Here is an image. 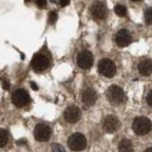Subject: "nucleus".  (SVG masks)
<instances>
[{
  "mask_svg": "<svg viewBox=\"0 0 152 152\" xmlns=\"http://www.w3.org/2000/svg\"><path fill=\"white\" fill-rule=\"evenodd\" d=\"M152 129L151 121L146 117H137L133 119L132 123V130L134 131V133L139 134V136H144L146 133H149Z\"/></svg>",
  "mask_w": 152,
  "mask_h": 152,
  "instance_id": "1",
  "label": "nucleus"
},
{
  "mask_svg": "<svg viewBox=\"0 0 152 152\" xmlns=\"http://www.w3.org/2000/svg\"><path fill=\"white\" fill-rule=\"evenodd\" d=\"M107 98L109 99V102L111 104L118 105V104H121V103L124 102L125 95H124V91H123V89L121 87H118V86H111L107 90Z\"/></svg>",
  "mask_w": 152,
  "mask_h": 152,
  "instance_id": "2",
  "label": "nucleus"
},
{
  "mask_svg": "<svg viewBox=\"0 0 152 152\" xmlns=\"http://www.w3.org/2000/svg\"><path fill=\"white\" fill-rule=\"evenodd\" d=\"M68 146L73 151H82L87 146V139L82 133H73L68 138Z\"/></svg>",
  "mask_w": 152,
  "mask_h": 152,
  "instance_id": "3",
  "label": "nucleus"
},
{
  "mask_svg": "<svg viewBox=\"0 0 152 152\" xmlns=\"http://www.w3.org/2000/svg\"><path fill=\"white\" fill-rule=\"evenodd\" d=\"M98 72L105 77H113L116 74V66L109 58H102L98 62Z\"/></svg>",
  "mask_w": 152,
  "mask_h": 152,
  "instance_id": "4",
  "label": "nucleus"
},
{
  "mask_svg": "<svg viewBox=\"0 0 152 152\" xmlns=\"http://www.w3.org/2000/svg\"><path fill=\"white\" fill-rule=\"evenodd\" d=\"M31 98L28 93L25 90V89H17L13 94H12V102L15 107L18 108H22V107H26L28 103H29Z\"/></svg>",
  "mask_w": 152,
  "mask_h": 152,
  "instance_id": "5",
  "label": "nucleus"
},
{
  "mask_svg": "<svg viewBox=\"0 0 152 152\" xmlns=\"http://www.w3.org/2000/svg\"><path fill=\"white\" fill-rule=\"evenodd\" d=\"M50 134H52V130L47 124L40 123L34 129V137L38 142H47L50 138Z\"/></svg>",
  "mask_w": 152,
  "mask_h": 152,
  "instance_id": "6",
  "label": "nucleus"
},
{
  "mask_svg": "<svg viewBox=\"0 0 152 152\" xmlns=\"http://www.w3.org/2000/svg\"><path fill=\"white\" fill-rule=\"evenodd\" d=\"M49 66V60L48 57L43 54H35L33 60H32V68L35 70V72H43L48 68Z\"/></svg>",
  "mask_w": 152,
  "mask_h": 152,
  "instance_id": "7",
  "label": "nucleus"
},
{
  "mask_svg": "<svg viewBox=\"0 0 152 152\" xmlns=\"http://www.w3.org/2000/svg\"><path fill=\"white\" fill-rule=\"evenodd\" d=\"M76 62H77V66L82 69H89L91 66H93V62H94V58L90 52L88 50H83L81 53H78V55L76 57Z\"/></svg>",
  "mask_w": 152,
  "mask_h": 152,
  "instance_id": "8",
  "label": "nucleus"
},
{
  "mask_svg": "<svg viewBox=\"0 0 152 152\" xmlns=\"http://www.w3.org/2000/svg\"><path fill=\"white\" fill-rule=\"evenodd\" d=\"M91 17L95 20H103L107 17V7L103 2L99 1H95L91 6Z\"/></svg>",
  "mask_w": 152,
  "mask_h": 152,
  "instance_id": "9",
  "label": "nucleus"
},
{
  "mask_svg": "<svg viewBox=\"0 0 152 152\" xmlns=\"http://www.w3.org/2000/svg\"><path fill=\"white\" fill-rule=\"evenodd\" d=\"M118 128H119V121H118L117 117L110 115V116H107L104 118V121H103V130L105 132L113 133L116 130H118Z\"/></svg>",
  "mask_w": 152,
  "mask_h": 152,
  "instance_id": "10",
  "label": "nucleus"
},
{
  "mask_svg": "<svg viewBox=\"0 0 152 152\" xmlns=\"http://www.w3.org/2000/svg\"><path fill=\"white\" fill-rule=\"evenodd\" d=\"M131 35L130 33L126 31V29H121L117 32L116 37H115V41H116V45L118 47H126L131 43Z\"/></svg>",
  "mask_w": 152,
  "mask_h": 152,
  "instance_id": "11",
  "label": "nucleus"
},
{
  "mask_svg": "<svg viewBox=\"0 0 152 152\" xmlns=\"http://www.w3.org/2000/svg\"><path fill=\"white\" fill-rule=\"evenodd\" d=\"M63 116H64V119L68 123H76L81 118V110L77 107L73 105V107H69V108L66 109Z\"/></svg>",
  "mask_w": 152,
  "mask_h": 152,
  "instance_id": "12",
  "label": "nucleus"
},
{
  "mask_svg": "<svg viewBox=\"0 0 152 152\" xmlns=\"http://www.w3.org/2000/svg\"><path fill=\"white\" fill-rule=\"evenodd\" d=\"M97 99V94L93 88H87L83 94H82V102L86 104V105H93Z\"/></svg>",
  "mask_w": 152,
  "mask_h": 152,
  "instance_id": "13",
  "label": "nucleus"
},
{
  "mask_svg": "<svg viewBox=\"0 0 152 152\" xmlns=\"http://www.w3.org/2000/svg\"><path fill=\"white\" fill-rule=\"evenodd\" d=\"M138 70L143 76H149L152 74V61L151 60H143L139 66Z\"/></svg>",
  "mask_w": 152,
  "mask_h": 152,
  "instance_id": "14",
  "label": "nucleus"
},
{
  "mask_svg": "<svg viewBox=\"0 0 152 152\" xmlns=\"http://www.w3.org/2000/svg\"><path fill=\"white\" fill-rule=\"evenodd\" d=\"M118 151L119 152H132L133 146L132 143L129 139H123L118 144Z\"/></svg>",
  "mask_w": 152,
  "mask_h": 152,
  "instance_id": "15",
  "label": "nucleus"
},
{
  "mask_svg": "<svg viewBox=\"0 0 152 152\" xmlns=\"http://www.w3.org/2000/svg\"><path fill=\"white\" fill-rule=\"evenodd\" d=\"M8 142V132L5 129H0V148L5 146Z\"/></svg>",
  "mask_w": 152,
  "mask_h": 152,
  "instance_id": "16",
  "label": "nucleus"
},
{
  "mask_svg": "<svg viewBox=\"0 0 152 152\" xmlns=\"http://www.w3.org/2000/svg\"><path fill=\"white\" fill-rule=\"evenodd\" d=\"M115 13L118 15V17H125V14H126V8H125V6H123V5H116L115 6Z\"/></svg>",
  "mask_w": 152,
  "mask_h": 152,
  "instance_id": "17",
  "label": "nucleus"
},
{
  "mask_svg": "<svg viewBox=\"0 0 152 152\" xmlns=\"http://www.w3.org/2000/svg\"><path fill=\"white\" fill-rule=\"evenodd\" d=\"M144 19H145V22L148 25H152V7L148 8L144 12Z\"/></svg>",
  "mask_w": 152,
  "mask_h": 152,
  "instance_id": "18",
  "label": "nucleus"
},
{
  "mask_svg": "<svg viewBox=\"0 0 152 152\" xmlns=\"http://www.w3.org/2000/svg\"><path fill=\"white\" fill-rule=\"evenodd\" d=\"M52 152H66L64 149L60 144H53L52 145Z\"/></svg>",
  "mask_w": 152,
  "mask_h": 152,
  "instance_id": "19",
  "label": "nucleus"
},
{
  "mask_svg": "<svg viewBox=\"0 0 152 152\" xmlns=\"http://www.w3.org/2000/svg\"><path fill=\"white\" fill-rule=\"evenodd\" d=\"M57 19V14L56 12H54V11H52L50 13H49V17H48V20H49V23H54Z\"/></svg>",
  "mask_w": 152,
  "mask_h": 152,
  "instance_id": "20",
  "label": "nucleus"
},
{
  "mask_svg": "<svg viewBox=\"0 0 152 152\" xmlns=\"http://www.w3.org/2000/svg\"><path fill=\"white\" fill-rule=\"evenodd\" d=\"M37 5L39 8H45L47 5V0H37Z\"/></svg>",
  "mask_w": 152,
  "mask_h": 152,
  "instance_id": "21",
  "label": "nucleus"
},
{
  "mask_svg": "<svg viewBox=\"0 0 152 152\" xmlns=\"http://www.w3.org/2000/svg\"><path fill=\"white\" fill-rule=\"evenodd\" d=\"M146 102H148V104H149L150 107H152V90L148 94V96H146Z\"/></svg>",
  "mask_w": 152,
  "mask_h": 152,
  "instance_id": "22",
  "label": "nucleus"
},
{
  "mask_svg": "<svg viewBox=\"0 0 152 152\" xmlns=\"http://www.w3.org/2000/svg\"><path fill=\"white\" fill-rule=\"evenodd\" d=\"M2 88L5 89V90H8L10 89V83H8V81L5 78V80H2Z\"/></svg>",
  "mask_w": 152,
  "mask_h": 152,
  "instance_id": "23",
  "label": "nucleus"
},
{
  "mask_svg": "<svg viewBox=\"0 0 152 152\" xmlns=\"http://www.w3.org/2000/svg\"><path fill=\"white\" fill-rule=\"evenodd\" d=\"M69 1H70V0H58L60 5H61L62 7H66L67 5H69Z\"/></svg>",
  "mask_w": 152,
  "mask_h": 152,
  "instance_id": "24",
  "label": "nucleus"
},
{
  "mask_svg": "<svg viewBox=\"0 0 152 152\" xmlns=\"http://www.w3.org/2000/svg\"><path fill=\"white\" fill-rule=\"evenodd\" d=\"M31 87H32V88H33L34 90H38V86H37V84H35L34 82H32V83H31Z\"/></svg>",
  "mask_w": 152,
  "mask_h": 152,
  "instance_id": "25",
  "label": "nucleus"
},
{
  "mask_svg": "<svg viewBox=\"0 0 152 152\" xmlns=\"http://www.w3.org/2000/svg\"><path fill=\"white\" fill-rule=\"evenodd\" d=\"M144 152H152V148H149V149H146Z\"/></svg>",
  "mask_w": 152,
  "mask_h": 152,
  "instance_id": "26",
  "label": "nucleus"
},
{
  "mask_svg": "<svg viewBox=\"0 0 152 152\" xmlns=\"http://www.w3.org/2000/svg\"><path fill=\"white\" fill-rule=\"evenodd\" d=\"M25 1H26V2H29V1H31V0H25Z\"/></svg>",
  "mask_w": 152,
  "mask_h": 152,
  "instance_id": "27",
  "label": "nucleus"
},
{
  "mask_svg": "<svg viewBox=\"0 0 152 152\" xmlns=\"http://www.w3.org/2000/svg\"><path fill=\"white\" fill-rule=\"evenodd\" d=\"M50 1H52V2H55V0H50Z\"/></svg>",
  "mask_w": 152,
  "mask_h": 152,
  "instance_id": "28",
  "label": "nucleus"
},
{
  "mask_svg": "<svg viewBox=\"0 0 152 152\" xmlns=\"http://www.w3.org/2000/svg\"><path fill=\"white\" fill-rule=\"evenodd\" d=\"M131 1H139V0H131Z\"/></svg>",
  "mask_w": 152,
  "mask_h": 152,
  "instance_id": "29",
  "label": "nucleus"
}]
</instances>
